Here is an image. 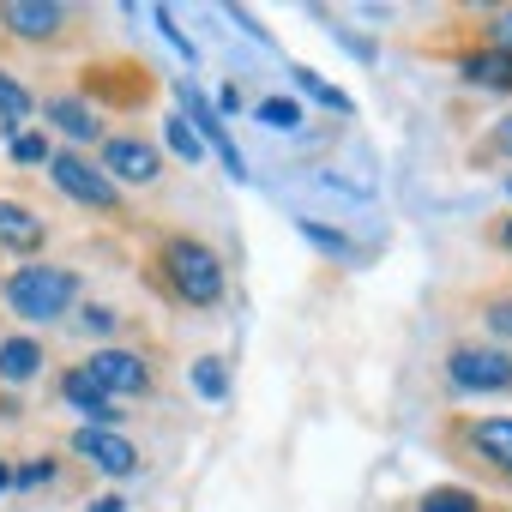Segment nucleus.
<instances>
[{
  "label": "nucleus",
  "mask_w": 512,
  "mask_h": 512,
  "mask_svg": "<svg viewBox=\"0 0 512 512\" xmlns=\"http://www.w3.org/2000/svg\"><path fill=\"white\" fill-rule=\"evenodd\" d=\"M290 79H296V85H302L320 109H332V115H356V103H350V97H344L326 73H314V67H290Z\"/></svg>",
  "instance_id": "a211bd4d"
},
{
  "label": "nucleus",
  "mask_w": 512,
  "mask_h": 512,
  "mask_svg": "<svg viewBox=\"0 0 512 512\" xmlns=\"http://www.w3.org/2000/svg\"><path fill=\"white\" fill-rule=\"evenodd\" d=\"M446 380L458 392H512V356L494 344H458L446 356Z\"/></svg>",
  "instance_id": "39448f33"
},
{
  "label": "nucleus",
  "mask_w": 512,
  "mask_h": 512,
  "mask_svg": "<svg viewBox=\"0 0 512 512\" xmlns=\"http://www.w3.org/2000/svg\"><path fill=\"white\" fill-rule=\"evenodd\" d=\"M79 290H85V278L73 272V266H19L7 284H0V296H7V308L25 320V326H55L73 302H79Z\"/></svg>",
  "instance_id": "f03ea898"
},
{
  "label": "nucleus",
  "mask_w": 512,
  "mask_h": 512,
  "mask_svg": "<svg viewBox=\"0 0 512 512\" xmlns=\"http://www.w3.org/2000/svg\"><path fill=\"white\" fill-rule=\"evenodd\" d=\"M416 512H482V494H470L458 482H440V488H428L416 500Z\"/></svg>",
  "instance_id": "aec40b11"
},
{
  "label": "nucleus",
  "mask_w": 512,
  "mask_h": 512,
  "mask_svg": "<svg viewBox=\"0 0 512 512\" xmlns=\"http://www.w3.org/2000/svg\"><path fill=\"white\" fill-rule=\"evenodd\" d=\"M61 482V464L43 452V458H25V464H13V488H25V494H37V488H55Z\"/></svg>",
  "instance_id": "412c9836"
},
{
  "label": "nucleus",
  "mask_w": 512,
  "mask_h": 512,
  "mask_svg": "<svg viewBox=\"0 0 512 512\" xmlns=\"http://www.w3.org/2000/svg\"><path fill=\"white\" fill-rule=\"evenodd\" d=\"M458 79H464L470 91H500V97H512V49H494V43L464 49V55H458Z\"/></svg>",
  "instance_id": "ddd939ff"
},
{
  "label": "nucleus",
  "mask_w": 512,
  "mask_h": 512,
  "mask_svg": "<svg viewBox=\"0 0 512 512\" xmlns=\"http://www.w3.org/2000/svg\"><path fill=\"white\" fill-rule=\"evenodd\" d=\"M145 272H151V284H157L169 302H181V308H217L223 290H229L217 247L199 241V235H163Z\"/></svg>",
  "instance_id": "f257e3e1"
},
{
  "label": "nucleus",
  "mask_w": 512,
  "mask_h": 512,
  "mask_svg": "<svg viewBox=\"0 0 512 512\" xmlns=\"http://www.w3.org/2000/svg\"><path fill=\"white\" fill-rule=\"evenodd\" d=\"M151 97V73L139 61H97L85 67V103H115V109H139Z\"/></svg>",
  "instance_id": "0eeeda50"
},
{
  "label": "nucleus",
  "mask_w": 512,
  "mask_h": 512,
  "mask_svg": "<svg viewBox=\"0 0 512 512\" xmlns=\"http://www.w3.org/2000/svg\"><path fill=\"white\" fill-rule=\"evenodd\" d=\"M61 398H67L91 428H115V422H121V404H115V398H103V392L91 386V374H85V368H67V374H61Z\"/></svg>",
  "instance_id": "2eb2a0df"
},
{
  "label": "nucleus",
  "mask_w": 512,
  "mask_h": 512,
  "mask_svg": "<svg viewBox=\"0 0 512 512\" xmlns=\"http://www.w3.org/2000/svg\"><path fill=\"white\" fill-rule=\"evenodd\" d=\"M506 199H512V181H506Z\"/></svg>",
  "instance_id": "f704fd0d"
},
{
  "label": "nucleus",
  "mask_w": 512,
  "mask_h": 512,
  "mask_svg": "<svg viewBox=\"0 0 512 512\" xmlns=\"http://www.w3.org/2000/svg\"><path fill=\"white\" fill-rule=\"evenodd\" d=\"M494 151H500V157H512V115L494 127Z\"/></svg>",
  "instance_id": "7c9ffc66"
},
{
  "label": "nucleus",
  "mask_w": 512,
  "mask_h": 512,
  "mask_svg": "<svg viewBox=\"0 0 512 512\" xmlns=\"http://www.w3.org/2000/svg\"><path fill=\"white\" fill-rule=\"evenodd\" d=\"M488 43H494V49H512V7H500V13L488 19Z\"/></svg>",
  "instance_id": "c85d7f7f"
},
{
  "label": "nucleus",
  "mask_w": 512,
  "mask_h": 512,
  "mask_svg": "<svg viewBox=\"0 0 512 512\" xmlns=\"http://www.w3.org/2000/svg\"><path fill=\"white\" fill-rule=\"evenodd\" d=\"M67 25H73V7H61V0H7L0 7V31L19 43H61Z\"/></svg>",
  "instance_id": "6e6552de"
},
{
  "label": "nucleus",
  "mask_w": 512,
  "mask_h": 512,
  "mask_svg": "<svg viewBox=\"0 0 512 512\" xmlns=\"http://www.w3.org/2000/svg\"><path fill=\"white\" fill-rule=\"evenodd\" d=\"M332 37H338V43H344V49H350L356 61H380V49H374L368 37H356V31H332Z\"/></svg>",
  "instance_id": "c756f323"
},
{
  "label": "nucleus",
  "mask_w": 512,
  "mask_h": 512,
  "mask_svg": "<svg viewBox=\"0 0 512 512\" xmlns=\"http://www.w3.org/2000/svg\"><path fill=\"white\" fill-rule=\"evenodd\" d=\"M37 374H43L37 338H0V386H31Z\"/></svg>",
  "instance_id": "dca6fc26"
},
{
  "label": "nucleus",
  "mask_w": 512,
  "mask_h": 512,
  "mask_svg": "<svg viewBox=\"0 0 512 512\" xmlns=\"http://www.w3.org/2000/svg\"><path fill=\"white\" fill-rule=\"evenodd\" d=\"M49 247V223L19 205V199H0V253H19V260H37V253Z\"/></svg>",
  "instance_id": "f8f14e48"
},
{
  "label": "nucleus",
  "mask_w": 512,
  "mask_h": 512,
  "mask_svg": "<svg viewBox=\"0 0 512 512\" xmlns=\"http://www.w3.org/2000/svg\"><path fill=\"white\" fill-rule=\"evenodd\" d=\"M175 103H181L175 115H181V121H187V127L199 133V145L223 157V169H229V181H247V157H241V151H235V139L223 133V115H217V109H211V103L199 97V85H175Z\"/></svg>",
  "instance_id": "423d86ee"
},
{
  "label": "nucleus",
  "mask_w": 512,
  "mask_h": 512,
  "mask_svg": "<svg viewBox=\"0 0 512 512\" xmlns=\"http://www.w3.org/2000/svg\"><path fill=\"white\" fill-rule=\"evenodd\" d=\"M97 169H103L115 187H151V181H163V151H157L151 139H133V133H103Z\"/></svg>",
  "instance_id": "20e7f679"
},
{
  "label": "nucleus",
  "mask_w": 512,
  "mask_h": 512,
  "mask_svg": "<svg viewBox=\"0 0 512 512\" xmlns=\"http://www.w3.org/2000/svg\"><path fill=\"white\" fill-rule=\"evenodd\" d=\"M7 488H13V464H7V458H0V494H7Z\"/></svg>",
  "instance_id": "72a5a7b5"
},
{
  "label": "nucleus",
  "mask_w": 512,
  "mask_h": 512,
  "mask_svg": "<svg viewBox=\"0 0 512 512\" xmlns=\"http://www.w3.org/2000/svg\"><path fill=\"white\" fill-rule=\"evenodd\" d=\"M253 115H260L266 127H290V133L302 127V103L296 97H260V103H253Z\"/></svg>",
  "instance_id": "4be33fe9"
},
{
  "label": "nucleus",
  "mask_w": 512,
  "mask_h": 512,
  "mask_svg": "<svg viewBox=\"0 0 512 512\" xmlns=\"http://www.w3.org/2000/svg\"><path fill=\"white\" fill-rule=\"evenodd\" d=\"M302 235L314 241V247H326V253H338V260H350V241L332 229V223H320V217H302Z\"/></svg>",
  "instance_id": "a878e982"
},
{
  "label": "nucleus",
  "mask_w": 512,
  "mask_h": 512,
  "mask_svg": "<svg viewBox=\"0 0 512 512\" xmlns=\"http://www.w3.org/2000/svg\"><path fill=\"white\" fill-rule=\"evenodd\" d=\"M151 19H157V31H163V37H169V49H175V55H181V61H187V67H193V61H199V43H193V37H187V31H181V19H175V7H157V13H151Z\"/></svg>",
  "instance_id": "5701e85b"
},
{
  "label": "nucleus",
  "mask_w": 512,
  "mask_h": 512,
  "mask_svg": "<svg viewBox=\"0 0 512 512\" xmlns=\"http://www.w3.org/2000/svg\"><path fill=\"white\" fill-rule=\"evenodd\" d=\"M163 133H169V151H175V157H187V163H199V157H205L199 133H193V127H187L181 115H169V121H163Z\"/></svg>",
  "instance_id": "393cba45"
},
{
  "label": "nucleus",
  "mask_w": 512,
  "mask_h": 512,
  "mask_svg": "<svg viewBox=\"0 0 512 512\" xmlns=\"http://www.w3.org/2000/svg\"><path fill=\"white\" fill-rule=\"evenodd\" d=\"M85 512H127V500H121V494H103V500H91Z\"/></svg>",
  "instance_id": "2f4dec72"
},
{
  "label": "nucleus",
  "mask_w": 512,
  "mask_h": 512,
  "mask_svg": "<svg viewBox=\"0 0 512 512\" xmlns=\"http://www.w3.org/2000/svg\"><path fill=\"white\" fill-rule=\"evenodd\" d=\"M49 175H55L61 199H73V205H85V211H97V217H115V211H121V187H115L85 151H55V157H49Z\"/></svg>",
  "instance_id": "7ed1b4c3"
},
{
  "label": "nucleus",
  "mask_w": 512,
  "mask_h": 512,
  "mask_svg": "<svg viewBox=\"0 0 512 512\" xmlns=\"http://www.w3.org/2000/svg\"><path fill=\"white\" fill-rule=\"evenodd\" d=\"M121 320H115V308H103V302H85L79 308V332H97V338H109Z\"/></svg>",
  "instance_id": "cd10ccee"
},
{
  "label": "nucleus",
  "mask_w": 512,
  "mask_h": 512,
  "mask_svg": "<svg viewBox=\"0 0 512 512\" xmlns=\"http://www.w3.org/2000/svg\"><path fill=\"white\" fill-rule=\"evenodd\" d=\"M7 151H13V163H49L55 151H49V133H7Z\"/></svg>",
  "instance_id": "b1692460"
},
{
  "label": "nucleus",
  "mask_w": 512,
  "mask_h": 512,
  "mask_svg": "<svg viewBox=\"0 0 512 512\" xmlns=\"http://www.w3.org/2000/svg\"><path fill=\"white\" fill-rule=\"evenodd\" d=\"M482 326H488L494 338H512V290H506V296H488V302H482Z\"/></svg>",
  "instance_id": "bb28decb"
},
{
  "label": "nucleus",
  "mask_w": 512,
  "mask_h": 512,
  "mask_svg": "<svg viewBox=\"0 0 512 512\" xmlns=\"http://www.w3.org/2000/svg\"><path fill=\"white\" fill-rule=\"evenodd\" d=\"M85 374H91V386L103 392V398H145L157 380H151V362L139 356V350H97L91 362H85Z\"/></svg>",
  "instance_id": "1a4fd4ad"
},
{
  "label": "nucleus",
  "mask_w": 512,
  "mask_h": 512,
  "mask_svg": "<svg viewBox=\"0 0 512 512\" xmlns=\"http://www.w3.org/2000/svg\"><path fill=\"white\" fill-rule=\"evenodd\" d=\"M458 446L488 464L500 482H512V416H476V422H458Z\"/></svg>",
  "instance_id": "9b49d317"
},
{
  "label": "nucleus",
  "mask_w": 512,
  "mask_h": 512,
  "mask_svg": "<svg viewBox=\"0 0 512 512\" xmlns=\"http://www.w3.org/2000/svg\"><path fill=\"white\" fill-rule=\"evenodd\" d=\"M43 121H49L55 133H67L73 145H97V139H103V115H97L85 97H49V103H43Z\"/></svg>",
  "instance_id": "4468645a"
},
{
  "label": "nucleus",
  "mask_w": 512,
  "mask_h": 512,
  "mask_svg": "<svg viewBox=\"0 0 512 512\" xmlns=\"http://www.w3.org/2000/svg\"><path fill=\"white\" fill-rule=\"evenodd\" d=\"M73 452L91 464V470H103V476H115V482H127V476H139V446L121 434V428H73Z\"/></svg>",
  "instance_id": "9d476101"
},
{
  "label": "nucleus",
  "mask_w": 512,
  "mask_h": 512,
  "mask_svg": "<svg viewBox=\"0 0 512 512\" xmlns=\"http://www.w3.org/2000/svg\"><path fill=\"white\" fill-rule=\"evenodd\" d=\"M187 374H193V392H199L205 404H223V398H229V362H223V356H199Z\"/></svg>",
  "instance_id": "6ab92c4d"
},
{
  "label": "nucleus",
  "mask_w": 512,
  "mask_h": 512,
  "mask_svg": "<svg viewBox=\"0 0 512 512\" xmlns=\"http://www.w3.org/2000/svg\"><path fill=\"white\" fill-rule=\"evenodd\" d=\"M31 115H37V97H31L7 67H0V133H19Z\"/></svg>",
  "instance_id": "f3484780"
},
{
  "label": "nucleus",
  "mask_w": 512,
  "mask_h": 512,
  "mask_svg": "<svg viewBox=\"0 0 512 512\" xmlns=\"http://www.w3.org/2000/svg\"><path fill=\"white\" fill-rule=\"evenodd\" d=\"M494 247H500V253H512V217H500V223H494Z\"/></svg>",
  "instance_id": "473e14b6"
}]
</instances>
